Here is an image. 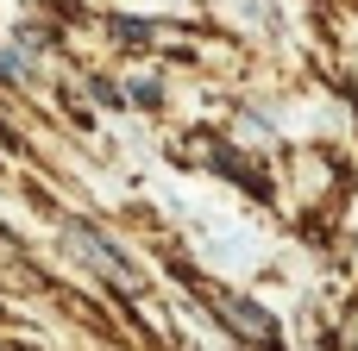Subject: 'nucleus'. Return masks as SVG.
Instances as JSON below:
<instances>
[{"label":"nucleus","mask_w":358,"mask_h":351,"mask_svg":"<svg viewBox=\"0 0 358 351\" xmlns=\"http://www.w3.org/2000/svg\"><path fill=\"white\" fill-rule=\"evenodd\" d=\"M0 144H13V132H6V126H0Z\"/></svg>","instance_id":"7ed1b4c3"},{"label":"nucleus","mask_w":358,"mask_h":351,"mask_svg":"<svg viewBox=\"0 0 358 351\" xmlns=\"http://www.w3.org/2000/svg\"><path fill=\"white\" fill-rule=\"evenodd\" d=\"M214 314H220L233 333H245V339H258V345H277V320H271L264 308H252V301H239V295H220Z\"/></svg>","instance_id":"f03ea898"},{"label":"nucleus","mask_w":358,"mask_h":351,"mask_svg":"<svg viewBox=\"0 0 358 351\" xmlns=\"http://www.w3.org/2000/svg\"><path fill=\"white\" fill-rule=\"evenodd\" d=\"M69 245H76V251H82V257H88V264H94V270H101V276H107L113 289H132V270L120 264V251H113V245H107V239H101L94 226L69 220Z\"/></svg>","instance_id":"f257e3e1"}]
</instances>
